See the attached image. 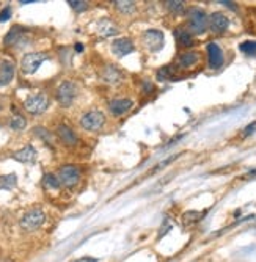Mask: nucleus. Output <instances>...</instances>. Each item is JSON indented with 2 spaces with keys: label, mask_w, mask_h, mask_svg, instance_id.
<instances>
[{
  "label": "nucleus",
  "mask_w": 256,
  "mask_h": 262,
  "mask_svg": "<svg viewBox=\"0 0 256 262\" xmlns=\"http://www.w3.org/2000/svg\"><path fill=\"white\" fill-rule=\"evenodd\" d=\"M46 222V213L42 209L39 207H35V209H30L27 213H24V217L20 219L19 225L20 228L27 231V232H33L36 229H39Z\"/></svg>",
  "instance_id": "obj_1"
},
{
  "label": "nucleus",
  "mask_w": 256,
  "mask_h": 262,
  "mask_svg": "<svg viewBox=\"0 0 256 262\" xmlns=\"http://www.w3.org/2000/svg\"><path fill=\"white\" fill-rule=\"evenodd\" d=\"M79 88L74 82L71 80H65L58 88H57V101L61 107H71L73 102L77 98Z\"/></svg>",
  "instance_id": "obj_2"
},
{
  "label": "nucleus",
  "mask_w": 256,
  "mask_h": 262,
  "mask_svg": "<svg viewBox=\"0 0 256 262\" xmlns=\"http://www.w3.org/2000/svg\"><path fill=\"white\" fill-rule=\"evenodd\" d=\"M189 17V32L195 33V35H201L206 32L207 26H209V17L206 16V13L200 8H192L187 13Z\"/></svg>",
  "instance_id": "obj_3"
},
{
  "label": "nucleus",
  "mask_w": 256,
  "mask_h": 262,
  "mask_svg": "<svg viewBox=\"0 0 256 262\" xmlns=\"http://www.w3.org/2000/svg\"><path fill=\"white\" fill-rule=\"evenodd\" d=\"M48 58H49L48 54H44V52H32V54L24 55V58H22V61H20L22 73L27 74V76L35 74L36 71L39 69V66Z\"/></svg>",
  "instance_id": "obj_4"
},
{
  "label": "nucleus",
  "mask_w": 256,
  "mask_h": 262,
  "mask_svg": "<svg viewBox=\"0 0 256 262\" xmlns=\"http://www.w3.org/2000/svg\"><path fill=\"white\" fill-rule=\"evenodd\" d=\"M105 124V115L101 110H90L80 118V126L88 132H96Z\"/></svg>",
  "instance_id": "obj_5"
},
{
  "label": "nucleus",
  "mask_w": 256,
  "mask_h": 262,
  "mask_svg": "<svg viewBox=\"0 0 256 262\" xmlns=\"http://www.w3.org/2000/svg\"><path fill=\"white\" fill-rule=\"evenodd\" d=\"M164 33L160 30H156V29H151V30H146L143 35H142V44L143 47L148 51V52H159L162 47H164Z\"/></svg>",
  "instance_id": "obj_6"
},
{
  "label": "nucleus",
  "mask_w": 256,
  "mask_h": 262,
  "mask_svg": "<svg viewBox=\"0 0 256 262\" xmlns=\"http://www.w3.org/2000/svg\"><path fill=\"white\" fill-rule=\"evenodd\" d=\"M48 107H49V98L44 93L32 94V96H29L24 101V108L32 115H41L48 110Z\"/></svg>",
  "instance_id": "obj_7"
},
{
  "label": "nucleus",
  "mask_w": 256,
  "mask_h": 262,
  "mask_svg": "<svg viewBox=\"0 0 256 262\" xmlns=\"http://www.w3.org/2000/svg\"><path fill=\"white\" fill-rule=\"evenodd\" d=\"M58 179H60V184L71 188V187H76L80 181V170L79 166L76 165H63L60 171H58Z\"/></svg>",
  "instance_id": "obj_8"
},
{
  "label": "nucleus",
  "mask_w": 256,
  "mask_h": 262,
  "mask_svg": "<svg viewBox=\"0 0 256 262\" xmlns=\"http://www.w3.org/2000/svg\"><path fill=\"white\" fill-rule=\"evenodd\" d=\"M207 60H209V66H211L212 69L222 68V64L225 61L223 52L216 42H209L207 44Z\"/></svg>",
  "instance_id": "obj_9"
},
{
  "label": "nucleus",
  "mask_w": 256,
  "mask_h": 262,
  "mask_svg": "<svg viewBox=\"0 0 256 262\" xmlns=\"http://www.w3.org/2000/svg\"><path fill=\"white\" fill-rule=\"evenodd\" d=\"M132 107H134V101H132V99H126V98L112 99V101L109 102V110H110L112 115H115V116H121V115L127 113Z\"/></svg>",
  "instance_id": "obj_10"
},
{
  "label": "nucleus",
  "mask_w": 256,
  "mask_h": 262,
  "mask_svg": "<svg viewBox=\"0 0 256 262\" xmlns=\"http://www.w3.org/2000/svg\"><path fill=\"white\" fill-rule=\"evenodd\" d=\"M228 26H229V19L223 13H212L211 17H209V29L214 33L226 32Z\"/></svg>",
  "instance_id": "obj_11"
},
{
  "label": "nucleus",
  "mask_w": 256,
  "mask_h": 262,
  "mask_svg": "<svg viewBox=\"0 0 256 262\" xmlns=\"http://www.w3.org/2000/svg\"><path fill=\"white\" fill-rule=\"evenodd\" d=\"M101 77H102V80H104L105 83H109V85H118V83H121V80H123V73H121V71H120L118 68H116V66L107 64V66L102 69Z\"/></svg>",
  "instance_id": "obj_12"
},
{
  "label": "nucleus",
  "mask_w": 256,
  "mask_h": 262,
  "mask_svg": "<svg viewBox=\"0 0 256 262\" xmlns=\"http://www.w3.org/2000/svg\"><path fill=\"white\" fill-rule=\"evenodd\" d=\"M112 52L116 57H126L127 54L134 52V42L129 38H121V39H116L112 44Z\"/></svg>",
  "instance_id": "obj_13"
},
{
  "label": "nucleus",
  "mask_w": 256,
  "mask_h": 262,
  "mask_svg": "<svg viewBox=\"0 0 256 262\" xmlns=\"http://www.w3.org/2000/svg\"><path fill=\"white\" fill-rule=\"evenodd\" d=\"M57 135H58V138L61 140L63 145H66V146H76L77 143H79V138H77V135L74 134V130H73L71 127L65 126V124H60V126L57 127Z\"/></svg>",
  "instance_id": "obj_14"
},
{
  "label": "nucleus",
  "mask_w": 256,
  "mask_h": 262,
  "mask_svg": "<svg viewBox=\"0 0 256 262\" xmlns=\"http://www.w3.org/2000/svg\"><path fill=\"white\" fill-rule=\"evenodd\" d=\"M14 77V63L10 60L0 61V86L8 85Z\"/></svg>",
  "instance_id": "obj_15"
},
{
  "label": "nucleus",
  "mask_w": 256,
  "mask_h": 262,
  "mask_svg": "<svg viewBox=\"0 0 256 262\" xmlns=\"http://www.w3.org/2000/svg\"><path fill=\"white\" fill-rule=\"evenodd\" d=\"M200 60V54L198 52H184L178 57L176 60V66L181 68V69H187V68H192L198 63Z\"/></svg>",
  "instance_id": "obj_16"
},
{
  "label": "nucleus",
  "mask_w": 256,
  "mask_h": 262,
  "mask_svg": "<svg viewBox=\"0 0 256 262\" xmlns=\"http://www.w3.org/2000/svg\"><path fill=\"white\" fill-rule=\"evenodd\" d=\"M17 162H22V163H30V162H35L36 159V149L32 146V145H27L26 148H22L20 151L14 152L13 156Z\"/></svg>",
  "instance_id": "obj_17"
},
{
  "label": "nucleus",
  "mask_w": 256,
  "mask_h": 262,
  "mask_svg": "<svg viewBox=\"0 0 256 262\" xmlns=\"http://www.w3.org/2000/svg\"><path fill=\"white\" fill-rule=\"evenodd\" d=\"M98 33H99L101 36H104V38L113 36V35L118 33V27H116L112 20L102 19V20H99V24H98Z\"/></svg>",
  "instance_id": "obj_18"
},
{
  "label": "nucleus",
  "mask_w": 256,
  "mask_h": 262,
  "mask_svg": "<svg viewBox=\"0 0 256 262\" xmlns=\"http://www.w3.org/2000/svg\"><path fill=\"white\" fill-rule=\"evenodd\" d=\"M175 38H176L178 44L179 46H184V47H190L194 44L192 33L187 29H184V27H179V29L175 30Z\"/></svg>",
  "instance_id": "obj_19"
},
{
  "label": "nucleus",
  "mask_w": 256,
  "mask_h": 262,
  "mask_svg": "<svg viewBox=\"0 0 256 262\" xmlns=\"http://www.w3.org/2000/svg\"><path fill=\"white\" fill-rule=\"evenodd\" d=\"M22 33H24V30H22L20 27H17V26L11 27V30H10V32L7 33V36L4 38L5 46H13V44H16V42L20 39Z\"/></svg>",
  "instance_id": "obj_20"
},
{
  "label": "nucleus",
  "mask_w": 256,
  "mask_h": 262,
  "mask_svg": "<svg viewBox=\"0 0 256 262\" xmlns=\"http://www.w3.org/2000/svg\"><path fill=\"white\" fill-rule=\"evenodd\" d=\"M115 8L123 14H131L135 11V4L129 2V0H121V2H113Z\"/></svg>",
  "instance_id": "obj_21"
},
{
  "label": "nucleus",
  "mask_w": 256,
  "mask_h": 262,
  "mask_svg": "<svg viewBox=\"0 0 256 262\" xmlns=\"http://www.w3.org/2000/svg\"><path fill=\"white\" fill-rule=\"evenodd\" d=\"M42 184H44V187L46 188H60V179H58V176H55V174H52V173H48V174H44V178H42Z\"/></svg>",
  "instance_id": "obj_22"
},
{
  "label": "nucleus",
  "mask_w": 256,
  "mask_h": 262,
  "mask_svg": "<svg viewBox=\"0 0 256 262\" xmlns=\"http://www.w3.org/2000/svg\"><path fill=\"white\" fill-rule=\"evenodd\" d=\"M17 184L16 174H7V176H0V190H10Z\"/></svg>",
  "instance_id": "obj_23"
},
{
  "label": "nucleus",
  "mask_w": 256,
  "mask_h": 262,
  "mask_svg": "<svg viewBox=\"0 0 256 262\" xmlns=\"http://www.w3.org/2000/svg\"><path fill=\"white\" fill-rule=\"evenodd\" d=\"M27 126V121H26V118L22 116V115H16L11 118V121H10V127L13 130H22Z\"/></svg>",
  "instance_id": "obj_24"
},
{
  "label": "nucleus",
  "mask_w": 256,
  "mask_h": 262,
  "mask_svg": "<svg viewBox=\"0 0 256 262\" xmlns=\"http://www.w3.org/2000/svg\"><path fill=\"white\" fill-rule=\"evenodd\" d=\"M201 217L200 212H195V210H190V212H185L182 215V223L187 226V225H192V223H197Z\"/></svg>",
  "instance_id": "obj_25"
},
{
  "label": "nucleus",
  "mask_w": 256,
  "mask_h": 262,
  "mask_svg": "<svg viewBox=\"0 0 256 262\" xmlns=\"http://www.w3.org/2000/svg\"><path fill=\"white\" fill-rule=\"evenodd\" d=\"M165 5L175 14H181L185 10V4L184 2H179V0H173V2H165Z\"/></svg>",
  "instance_id": "obj_26"
},
{
  "label": "nucleus",
  "mask_w": 256,
  "mask_h": 262,
  "mask_svg": "<svg viewBox=\"0 0 256 262\" xmlns=\"http://www.w3.org/2000/svg\"><path fill=\"white\" fill-rule=\"evenodd\" d=\"M239 49L247 55H256V41H245L239 46Z\"/></svg>",
  "instance_id": "obj_27"
},
{
  "label": "nucleus",
  "mask_w": 256,
  "mask_h": 262,
  "mask_svg": "<svg viewBox=\"0 0 256 262\" xmlns=\"http://www.w3.org/2000/svg\"><path fill=\"white\" fill-rule=\"evenodd\" d=\"M68 5L71 7L74 11H85L87 8H88V2H79V0H69L68 2Z\"/></svg>",
  "instance_id": "obj_28"
},
{
  "label": "nucleus",
  "mask_w": 256,
  "mask_h": 262,
  "mask_svg": "<svg viewBox=\"0 0 256 262\" xmlns=\"http://www.w3.org/2000/svg\"><path fill=\"white\" fill-rule=\"evenodd\" d=\"M157 80H172V71H170V68L167 66V68H162L159 73H157Z\"/></svg>",
  "instance_id": "obj_29"
},
{
  "label": "nucleus",
  "mask_w": 256,
  "mask_h": 262,
  "mask_svg": "<svg viewBox=\"0 0 256 262\" xmlns=\"http://www.w3.org/2000/svg\"><path fill=\"white\" fill-rule=\"evenodd\" d=\"M10 16H11V8H10V7H5L2 11H0V22L8 20V19H10Z\"/></svg>",
  "instance_id": "obj_30"
},
{
  "label": "nucleus",
  "mask_w": 256,
  "mask_h": 262,
  "mask_svg": "<svg viewBox=\"0 0 256 262\" xmlns=\"http://www.w3.org/2000/svg\"><path fill=\"white\" fill-rule=\"evenodd\" d=\"M175 159H178V156H173V157H170V159H167V160H164V162H162V163H159V165H156L154 166V170L153 171H159V170H162V168H164V166H167L168 163H172Z\"/></svg>",
  "instance_id": "obj_31"
},
{
  "label": "nucleus",
  "mask_w": 256,
  "mask_h": 262,
  "mask_svg": "<svg viewBox=\"0 0 256 262\" xmlns=\"http://www.w3.org/2000/svg\"><path fill=\"white\" fill-rule=\"evenodd\" d=\"M254 132H256V121L251 123V124H248V126L244 129L242 135H244V137H248V135H251V134H254Z\"/></svg>",
  "instance_id": "obj_32"
},
{
  "label": "nucleus",
  "mask_w": 256,
  "mask_h": 262,
  "mask_svg": "<svg viewBox=\"0 0 256 262\" xmlns=\"http://www.w3.org/2000/svg\"><path fill=\"white\" fill-rule=\"evenodd\" d=\"M142 86H143V91L145 93H153L154 91V85L151 83V80H143V83H142Z\"/></svg>",
  "instance_id": "obj_33"
},
{
  "label": "nucleus",
  "mask_w": 256,
  "mask_h": 262,
  "mask_svg": "<svg viewBox=\"0 0 256 262\" xmlns=\"http://www.w3.org/2000/svg\"><path fill=\"white\" fill-rule=\"evenodd\" d=\"M74 262H98V259H95V257H82V259H77Z\"/></svg>",
  "instance_id": "obj_34"
},
{
  "label": "nucleus",
  "mask_w": 256,
  "mask_h": 262,
  "mask_svg": "<svg viewBox=\"0 0 256 262\" xmlns=\"http://www.w3.org/2000/svg\"><path fill=\"white\" fill-rule=\"evenodd\" d=\"M222 5H226V7H229L231 10H236V5L234 4H232V2H220Z\"/></svg>",
  "instance_id": "obj_35"
},
{
  "label": "nucleus",
  "mask_w": 256,
  "mask_h": 262,
  "mask_svg": "<svg viewBox=\"0 0 256 262\" xmlns=\"http://www.w3.org/2000/svg\"><path fill=\"white\" fill-rule=\"evenodd\" d=\"M247 178H256V168L250 170V171L247 173Z\"/></svg>",
  "instance_id": "obj_36"
},
{
  "label": "nucleus",
  "mask_w": 256,
  "mask_h": 262,
  "mask_svg": "<svg viewBox=\"0 0 256 262\" xmlns=\"http://www.w3.org/2000/svg\"><path fill=\"white\" fill-rule=\"evenodd\" d=\"M76 51H77V52H82V51H83V46L77 42V44H76Z\"/></svg>",
  "instance_id": "obj_37"
}]
</instances>
